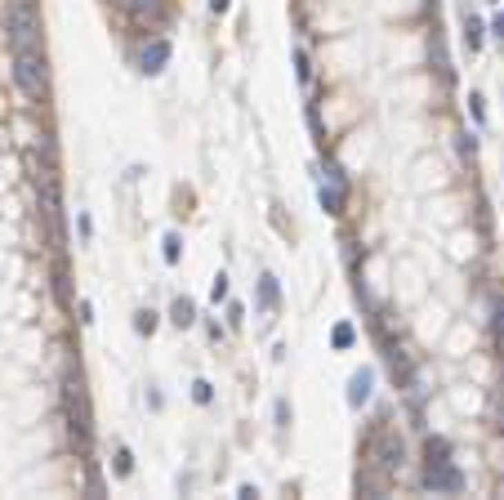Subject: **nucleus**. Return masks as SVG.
Returning <instances> with one entry per match:
<instances>
[{
    "instance_id": "f257e3e1",
    "label": "nucleus",
    "mask_w": 504,
    "mask_h": 500,
    "mask_svg": "<svg viewBox=\"0 0 504 500\" xmlns=\"http://www.w3.org/2000/svg\"><path fill=\"white\" fill-rule=\"evenodd\" d=\"M5 27H9V45H14V54L41 50V14H36L32 0H9Z\"/></svg>"
},
{
    "instance_id": "f03ea898",
    "label": "nucleus",
    "mask_w": 504,
    "mask_h": 500,
    "mask_svg": "<svg viewBox=\"0 0 504 500\" xmlns=\"http://www.w3.org/2000/svg\"><path fill=\"white\" fill-rule=\"evenodd\" d=\"M14 81L27 99H41L45 94V54L41 50H23L14 54Z\"/></svg>"
},
{
    "instance_id": "7ed1b4c3",
    "label": "nucleus",
    "mask_w": 504,
    "mask_h": 500,
    "mask_svg": "<svg viewBox=\"0 0 504 500\" xmlns=\"http://www.w3.org/2000/svg\"><path fill=\"white\" fill-rule=\"evenodd\" d=\"M460 487H464V474L451 465V460L429 465V492H460Z\"/></svg>"
},
{
    "instance_id": "20e7f679",
    "label": "nucleus",
    "mask_w": 504,
    "mask_h": 500,
    "mask_svg": "<svg viewBox=\"0 0 504 500\" xmlns=\"http://www.w3.org/2000/svg\"><path fill=\"white\" fill-rule=\"evenodd\" d=\"M165 63H170V41L165 36H152V41L143 45V72L157 77V72H165Z\"/></svg>"
},
{
    "instance_id": "39448f33",
    "label": "nucleus",
    "mask_w": 504,
    "mask_h": 500,
    "mask_svg": "<svg viewBox=\"0 0 504 500\" xmlns=\"http://www.w3.org/2000/svg\"><path fill=\"white\" fill-rule=\"evenodd\" d=\"M321 206L330 214H344V174L330 170V183H321Z\"/></svg>"
},
{
    "instance_id": "423d86ee",
    "label": "nucleus",
    "mask_w": 504,
    "mask_h": 500,
    "mask_svg": "<svg viewBox=\"0 0 504 500\" xmlns=\"http://www.w3.org/2000/svg\"><path fill=\"white\" fill-rule=\"evenodd\" d=\"M370 384H375V375L361 366L353 380H348V407H366V402H370Z\"/></svg>"
},
{
    "instance_id": "0eeeda50",
    "label": "nucleus",
    "mask_w": 504,
    "mask_h": 500,
    "mask_svg": "<svg viewBox=\"0 0 504 500\" xmlns=\"http://www.w3.org/2000/svg\"><path fill=\"white\" fill-rule=\"evenodd\" d=\"M125 14L134 23H157L161 18V0H125Z\"/></svg>"
},
{
    "instance_id": "6e6552de",
    "label": "nucleus",
    "mask_w": 504,
    "mask_h": 500,
    "mask_svg": "<svg viewBox=\"0 0 504 500\" xmlns=\"http://www.w3.org/2000/svg\"><path fill=\"white\" fill-rule=\"evenodd\" d=\"M170 322H174V326H192L196 322V308L188 304V299H174V304H170Z\"/></svg>"
},
{
    "instance_id": "1a4fd4ad",
    "label": "nucleus",
    "mask_w": 504,
    "mask_h": 500,
    "mask_svg": "<svg viewBox=\"0 0 504 500\" xmlns=\"http://www.w3.org/2000/svg\"><path fill=\"white\" fill-rule=\"evenodd\" d=\"M379 465H384V469L402 465V442H397V447H393V442H379Z\"/></svg>"
},
{
    "instance_id": "9d476101",
    "label": "nucleus",
    "mask_w": 504,
    "mask_h": 500,
    "mask_svg": "<svg viewBox=\"0 0 504 500\" xmlns=\"http://www.w3.org/2000/svg\"><path fill=\"white\" fill-rule=\"evenodd\" d=\"M259 299H263V308H277V277L259 281Z\"/></svg>"
},
{
    "instance_id": "9b49d317",
    "label": "nucleus",
    "mask_w": 504,
    "mask_h": 500,
    "mask_svg": "<svg viewBox=\"0 0 504 500\" xmlns=\"http://www.w3.org/2000/svg\"><path fill=\"white\" fill-rule=\"evenodd\" d=\"M330 344H335V348H348V344H353V326H348V322H339L335 331H330Z\"/></svg>"
},
{
    "instance_id": "f8f14e48",
    "label": "nucleus",
    "mask_w": 504,
    "mask_h": 500,
    "mask_svg": "<svg viewBox=\"0 0 504 500\" xmlns=\"http://www.w3.org/2000/svg\"><path fill=\"white\" fill-rule=\"evenodd\" d=\"M179 232H165V263H179Z\"/></svg>"
},
{
    "instance_id": "ddd939ff",
    "label": "nucleus",
    "mask_w": 504,
    "mask_h": 500,
    "mask_svg": "<svg viewBox=\"0 0 504 500\" xmlns=\"http://www.w3.org/2000/svg\"><path fill=\"white\" fill-rule=\"evenodd\" d=\"M464 41H469V50H478V45H482V23H478V18H469V32H464Z\"/></svg>"
},
{
    "instance_id": "4468645a",
    "label": "nucleus",
    "mask_w": 504,
    "mask_h": 500,
    "mask_svg": "<svg viewBox=\"0 0 504 500\" xmlns=\"http://www.w3.org/2000/svg\"><path fill=\"white\" fill-rule=\"evenodd\" d=\"M192 398H196V402H201V407H205V402L214 398V389H210V384H205V380H196V384H192Z\"/></svg>"
},
{
    "instance_id": "2eb2a0df",
    "label": "nucleus",
    "mask_w": 504,
    "mask_h": 500,
    "mask_svg": "<svg viewBox=\"0 0 504 500\" xmlns=\"http://www.w3.org/2000/svg\"><path fill=\"white\" fill-rule=\"evenodd\" d=\"M130 469H134V465H130V451L121 447L117 451V478H130Z\"/></svg>"
},
{
    "instance_id": "dca6fc26",
    "label": "nucleus",
    "mask_w": 504,
    "mask_h": 500,
    "mask_svg": "<svg viewBox=\"0 0 504 500\" xmlns=\"http://www.w3.org/2000/svg\"><path fill=\"white\" fill-rule=\"evenodd\" d=\"M210 299H214V304H219V299H228V277H223V272L214 277V286H210Z\"/></svg>"
},
{
    "instance_id": "f3484780",
    "label": "nucleus",
    "mask_w": 504,
    "mask_h": 500,
    "mask_svg": "<svg viewBox=\"0 0 504 500\" xmlns=\"http://www.w3.org/2000/svg\"><path fill=\"white\" fill-rule=\"evenodd\" d=\"M139 331H143V335H152V331H157V313H139Z\"/></svg>"
},
{
    "instance_id": "a211bd4d",
    "label": "nucleus",
    "mask_w": 504,
    "mask_h": 500,
    "mask_svg": "<svg viewBox=\"0 0 504 500\" xmlns=\"http://www.w3.org/2000/svg\"><path fill=\"white\" fill-rule=\"evenodd\" d=\"M210 9H214V14H228V9H232V0H210Z\"/></svg>"
},
{
    "instance_id": "6ab92c4d",
    "label": "nucleus",
    "mask_w": 504,
    "mask_h": 500,
    "mask_svg": "<svg viewBox=\"0 0 504 500\" xmlns=\"http://www.w3.org/2000/svg\"><path fill=\"white\" fill-rule=\"evenodd\" d=\"M491 32H496V36H500V41H504V14L496 18V23H491Z\"/></svg>"
}]
</instances>
